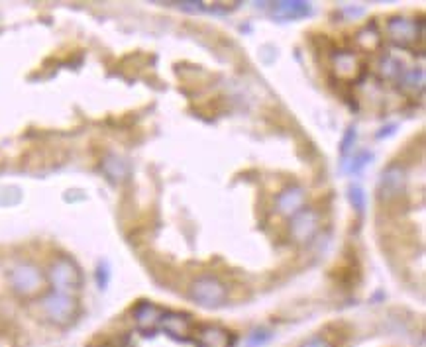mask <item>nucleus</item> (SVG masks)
<instances>
[{"label":"nucleus","instance_id":"2eb2a0df","mask_svg":"<svg viewBox=\"0 0 426 347\" xmlns=\"http://www.w3.org/2000/svg\"><path fill=\"white\" fill-rule=\"evenodd\" d=\"M371 157H373V155H371L370 152L357 153V155H354L350 161H346V163H344V171H346V173H359L363 167L370 163Z\"/></svg>","mask_w":426,"mask_h":347},{"label":"nucleus","instance_id":"4468645a","mask_svg":"<svg viewBox=\"0 0 426 347\" xmlns=\"http://www.w3.org/2000/svg\"><path fill=\"white\" fill-rule=\"evenodd\" d=\"M401 83H403V88L412 91V93H416V88L423 91V86H425V73L421 69L411 71V73H407V75L401 79Z\"/></svg>","mask_w":426,"mask_h":347},{"label":"nucleus","instance_id":"1a4fd4ad","mask_svg":"<svg viewBox=\"0 0 426 347\" xmlns=\"http://www.w3.org/2000/svg\"><path fill=\"white\" fill-rule=\"evenodd\" d=\"M197 347H234V335L220 326H203L197 337Z\"/></svg>","mask_w":426,"mask_h":347},{"label":"nucleus","instance_id":"412c9836","mask_svg":"<svg viewBox=\"0 0 426 347\" xmlns=\"http://www.w3.org/2000/svg\"><path fill=\"white\" fill-rule=\"evenodd\" d=\"M354 141H356V128H350L348 134H346L342 139V155H346V153L352 149V143H354Z\"/></svg>","mask_w":426,"mask_h":347},{"label":"nucleus","instance_id":"9d476101","mask_svg":"<svg viewBox=\"0 0 426 347\" xmlns=\"http://www.w3.org/2000/svg\"><path fill=\"white\" fill-rule=\"evenodd\" d=\"M379 191H381V198H385V200H391L395 196L403 195V191H405V173H403V169L389 167L381 177Z\"/></svg>","mask_w":426,"mask_h":347},{"label":"nucleus","instance_id":"39448f33","mask_svg":"<svg viewBox=\"0 0 426 347\" xmlns=\"http://www.w3.org/2000/svg\"><path fill=\"white\" fill-rule=\"evenodd\" d=\"M387 34L389 40L399 45V47H411L412 43L416 42V38L423 40V22L416 28V22L407 20V18H393L387 24Z\"/></svg>","mask_w":426,"mask_h":347},{"label":"nucleus","instance_id":"f257e3e1","mask_svg":"<svg viewBox=\"0 0 426 347\" xmlns=\"http://www.w3.org/2000/svg\"><path fill=\"white\" fill-rule=\"evenodd\" d=\"M41 312L55 326L65 328L79 316V302L65 292H49L41 298Z\"/></svg>","mask_w":426,"mask_h":347},{"label":"nucleus","instance_id":"aec40b11","mask_svg":"<svg viewBox=\"0 0 426 347\" xmlns=\"http://www.w3.org/2000/svg\"><path fill=\"white\" fill-rule=\"evenodd\" d=\"M350 202L354 204V208L357 212H363V208H366V193L359 187H352L350 189Z\"/></svg>","mask_w":426,"mask_h":347},{"label":"nucleus","instance_id":"5701e85b","mask_svg":"<svg viewBox=\"0 0 426 347\" xmlns=\"http://www.w3.org/2000/svg\"><path fill=\"white\" fill-rule=\"evenodd\" d=\"M96 277H98V285H100V289H104V287H106V280H109V269H106V265H100V267H98Z\"/></svg>","mask_w":426,"mask_h":347},{"label":"nucleus","instance_id":"f03ea898","mask_svg":"<svg viewBox=\"0 0 426 347\" xmlns=\"http://www.w3.org/2000/svg\"><path fill=\"white\" fill-rule=\"evenodd\" d=\"M47 278H49V283H52L55 292H65V294L79 291L82 285L81 269L77 267V263H75L73 259H69V257L55 259L52 267H49Z\"/></svg>","mask_w":426,"mask_h":347},{"label":"nucleus","instance_id":"4be33fe9","mask_svg":"<svg viewBox=\"0 0 426 347\" xmlns=\"http://www.w3.org/2000/svg\"><path fill=\"white\" fill-rule=\"evenodd\" d=\"M301 347H332L328 339H324V337H320V335H316V337H311V339H306Z\"/></svg>","mask_w":426,"mask_h":347},{"label":"nucleus","instance_id":"f3484780","mask_svg":"<svg viewBox=\"0 0 426 347\" xmlns=\"http://www.w3.org/2000/svg\"><path fill=\"white\" fill-rule=\"evenodd\" d=\"M271 337H273V333L271 332H265V330H258V332H254L249 337H247L246 342V347H263L267 346L269 342H271Z\"/></svg>","mask_w":426,"mask_h":347},{"label":"nucleus","instance_id":"dca6fc26","mask_svg":"<svg viewBox=\"0 0 426 347\" xmlns=\"http://www.w3.org/2000/svg\"><path fill=\"white\" fill-rule=\"evenodd\" d=\"M403 73V65L395 61L393 57H387L383 63H381V75L387 77V79H395Z\"/></svg>","mask_w":426,"mask_h":347},{"label":"nucleus","instance_id":"6e6552de","mask_svg":"<svg viewBox=\"0 0 426 347\" xmlns=\"http://www.w3.org/2000/svg\"><path fill=\"white\" fill-rule=\"evenodd\" d=\"M159 328L164 330L169 337L179 339V342H187L191 337L192 324L191 318L187 314H179V312H165L164 318L159 322Z\"/></svg>","mask_w":426,"mask_h":347},{"label":"nucleus","instance_id":"ddd939ff","mask_svg":"<svg viewBox=\"0 0 426 347\" xmlns=\"http://www.w3.org/2000/svg\"><path fill=\"white\" fill-rule=\"evenodd\" d=\"M102 169H104V173L109 175L112 181H122V179H126V175H128V165L124 163L120 157H116V155H109V157L102 161Z\"/></svg>","mask_w":426,"mask_h":347},{"label":"nucleus","instance_id":"0eeeda50","mask_svg":"<svg viewBox=\"0 0 426 347\" xmlns=\"http://www.w3.org/2000/svg\"><path fill=\"white\" fill-rule=\"evenodd\" d=\"M164 310L153 302H148V300L137 302L134 308V322H136L137 330L146 333L155 332L159 328V322L164 318Z\"/></svg>","mask_w":426,"mask_h":347},{"label":"nucleus","instance_id":"20e7f679","mask_svg":"<svg viewBox=\"0 0 426 347\" xmlns=\"http://www.w3.org/2000/svg\"><path fill=\"white\" fill-rule=\"evenodd\" d=\"M8 280L10 287L16 294L20 296H36L43 287V275L41 271L32 263H20L14 267L8 273Z\"/></svg>","mask_w":426,"mask_h":347},{"label":"nucleus","instance_id":"a211bd4d","mask_svg":"<svg viewBox=\"0 0 426 347\" xmlns=\"http://www.w3.org/2000/svg\"><path fill=\"white\" fill-rule=\"evenodd\" d=\"M377 42H379V34H377L375 29L366 28L363 32H359V36H357V43L363 45V47H368V49L375 47Z\"/></svg>","mask_w":426,"mask_h":347},{"label":"nucleus","instance_id":"6ab92c4d","mask_svg":"<svg viewBox=\"0 0 426 347\" xmlns=\"http://www.w3.org/2000/svg\"><path fill=\"white\" fill-rule=\"evenodd\" d=\"M336 69L340 73H352L356 69V57L352 53H340L336 57Z\"/></svg>","mask_w":426,"mask_h":347},{"label":"nucleus","instance_id":"423d86ee","mask_svg":"<svg viewBox=\"0 0 426 347\" xmlns=\"http://www.w3.org/2000/svg\"><path fill=\"white\" fill-rule=\"evenodd\" d=\"M318 214L315 210L302 208L291 218V236L295 237L299 243L311 241L318 232Z\"/></svg>","mask_w":426,"mask_h":347},{"label":"nucleus","instance_id":"f8f14e48","mask_svg":"<svg viewBox=\"0 0 426 347\" xmlns=\"http://www.w3.org/2000/svg\"><path fill=\"white\" fill-rule=\"evenodd\" d=\"M311 4L301 2V0H283V2H275L273 16L279 20H297L311 14Z\"/></svg>","mask_w":426,"mask_h":347},{"label":"nucleus","instance_id":"7ed1b4c3","mask_svg":"<svg viewBox=\"0 0 426 347\" xmlns=\"http://www.w3.org/2000/svg\"><path fill=\"white\" fill-rule=\"evenodd\" d=\"M191 298L205 308H220L228 300V289L216 277H201L192 283Z\"/></svg>","mask_w":426,"mask_h":347},{"label":"nucleus","instance_id":"9b49d317","mask_svg":"<svg viewBox=\"0 0 426 347\" xmlns=\"http://www.w3.org/2000/svg\"><path fill=\"white\" fill-rule=\"evenodd\" d=\"M304 206V191L301 187H289L277 196V210L285 216H295Z\"/></svg>","mask_w":426,"mask_h":347}]
</instances>
